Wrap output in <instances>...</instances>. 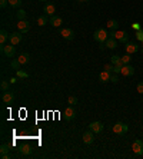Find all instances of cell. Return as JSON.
<instances>
[{"mask_svg": "<svg viewBox=\"0 0 143 159\" xmlns=\"http://www.w3.org/2000/svg\"><path fill=\"white\" fill-rule=\"evenodd\" d=\"M77 2H79V0H77Z\"/></svg>", "mask_w": 143, "mask_h": 159, "instance_id": "obj_45", "label": "cell"}, {"mask_svg": "<svg viewBox=\"0 0 143 159\" xmlns=\"http://www.w3.org/2000/svg\"><path fill=\"white\" fill-rule=\"evenodd\" d=\"M136 89H138V92H139V93H143V82L139 83V85H138V88H136Z\"/></svg>", "mask_w": 143, "mask_h": 159, "instance_id": "obj_38", "label": "cell"}, {"mask_svg": "<svg viewBox=\"0 0 143 159\" xmlns=\"http://www.w3.org/2000/svg\"><path fill=\"white\" fill-rule=\"evenodd\" d=\"M7 3H9V0H0V7L5 9L6 6H7Z\"/></svg>", "mask_w": 143, "mask_h": 159, "instance_id": "obj_36", "label": "cell"}, {"mask_svg": "<svg viewBox=\"0 0 143 159\" xmlns=\"http://www.w3.org/2000/svg\"><path fill=\"white\" fill-rule=\"evenodd\" d=\"M2 100L5 102V103H13V100H14V95L11 93L10 90H6L2 93Z\"/></svg>", "mask_w": 143, "mask_h": 159, "instance_id": "obj_10", "label": "cell"}, {"mask_svg": "<svg viewBox=\"0 0 143 159\" xmlns=\"http://www.w3.org/2000/svg\"><path fill=\"white\" fill-rule=\"evenodd\" d=\"M122 75H123V76H133V75H135V67H133L130 63H129V65H123Z\"/></svg>", "mask_w": 143, "mask_h": 159, "instance_id": "obj_11", "label": "cell"}, {"mask_svg": "<svg viewBox=\"0 0 143 159\" xmlns=\"http://www.w3.org/2000/svg\"><path fill=\"white\" fill-rule=\"evenodd\" d=\"M0 88H2V90H3V92L9 90V83L6 82V80H3V82H2V85H0Z\"/></svg>", "mask_w": 143, "mask_h": 159, "instance_id": "obj_34", "label": "cell"}, {"mask_svg": "<svg viewBox=\"0 0 143 159\" xmlns=\"http://www.w3.org/2000/svg\"><path fill=\"white\" fill-rule=\"evenodd\" d=\"M110 80H112L113 83H117V82H119V76H117V73H113V75L110 76Z\"/></svg>", "mask_w": 143, "mask_h": 159, "instance_id": "obj_35", "label": "cell"}, {"mask_svg": "<svg viewBox=\"0 0 143 159\" xmlns=\"http://www.w3.org/2000/svg\"><path fill=\"white\" fill-rule=\"evenodd\" d=\"M37 24H39V26H44V24H47V15H46V13L42 15V16H39Z\"/></svg>", "mask_w": 143, "mask_h": 159, "instance_id": "obj_21", "label": "cell"}, {"mask_svg": "<svg viewBox=\"0 0 143 159\" xmlns=\"http://www.w3.org/2000/svg\"><path fill=\"white\" fill-rule=\"evenodd\" d=\"M110 37H115L117 42H122V43H127V40H129V34L127 32H117V30H112L109 33Z\"/></svg>", "mask_w": 143, "mask_h": 159, "instance_id": "obj_1", "label": "cell"}, {"mask_svg": "<svg viewBox=\"0 0 143 159\" xmlns=\"http://www.w3.org/2000/svg\"><path fill=\"white\" fill-rule=\"evenodd\" d=\"M20 154H22V155H30V154H32V146H29V145L23 146V148L20 149Z\"/></svg>", "mask_w": 143, "mask_h": 159, "instance_id": "obj_24", "label": "cell"}, {"mask_svg": "<svg viewBox=\"0 0 143 159\" xmlns=\"http://www.w3.org/2000/svg\"><path fill=\"white\" fill-rule=\"evenodd\" d=\"M2 53L7 57H13L14 53H16V49H14V46L13 44H2Z\"/></svg>", "mask_w": 143, "mask_h": 159, "instance_id": "obj_4", "label": "cell"}, {"mask_svg": "<svg viewBox=\"0 0 143 159\" xmlns=\"http://www.w3.org/2000/svg\"><path fill=\"white\" fill-rule=\"evenodd\" d=\"M122 69H123V63H120V65H115L113 66V73H122Z\"/></svg>", "mask_w": 143, "mask_h": 159, "instance_id": "obj_30", "label": "cell"}, {"mask_svg": "<svg viewBox=\"0 0 143 159\" xmlns=\"http://www.w3.org/2000/svg\"><path fill=\"white\" fill-rule=\"evenodd\" d=\"M65 118H66V121H73L75 118H76V112H75V109L73 108H66V110H65Z\"/></svg>", "mask_w": 143, "mask_h": 159, "instance_id": "obj_14", "label": "cell"}, {"mask_svg": "<svg viewBox=\"0 0 143 159\" xmlns=\"http://www.w3.org/2000/svg\"><path fill=\"white\" fill-rule=\"evenodd\" d=\"M140 50H142V53H143V42H142V47H140Z\"/></svg>", "mask_w": 143, "mask_h": 159, "instance_id": "obj_42", "label": "cell"}, {"mask_svg": "<svg viewBox=\"0 0 143 159\" xmlns=\"http://www.w3.org/2000/svg\"><path fill=\"white\" fill-rule=\"evenodd\" d=\"M43 11L46 13V15H47V16H53V15H55V11H56L55 5H52V3H46Z\"/></svg>", "mask_w": 143, "mask_h": 159, "instance_id": "obj_18", "label": "cell"}, {"mask_svg": "<svg viewBox=\"0 0 143 159\" xmlns=\"http://www.w3.org/2000/svg\"><path fill=\"white\" fill-rule=\"evenodd\" d=\"M16 76L19 77V79H27V77H29V73L20 69V70H17V72H16Z\"/></svg>", "mask_w": 143, "mask_h": 159, "instance_id": "obj_23", "label": "cell"}, {"mask_svg": "<svg viewBox=\"0 0 143 159\" xmlns=\"http://www.w3.org/2000/svg\"><path fill=\"white\" fill-rule=\"evenodd\" d=\"M112 131L115 132L116 135H123V133H126V132L129 131V126H127V123L117 122V123H115V125L112 126Z\"/></svg>", "mask_w": 143, "mask_h": 159, "instance_id": "obj_3", "label": "cell"}, {"mask_svg": "<svg viewBox=\"0 0 143 159\" xmlns=\"http://www.w3.org/2000/svg\"><path fill=\"white\" fill-rule=\"evenodd\" d=\"M110 76H112V73L107 70H103V72H100V75H99V80L102 83H107L110 82Z\"/></svg>", "mask_w": 143, "mask_h": 159, "instance_id": "obj_15", "label": "cell"}, {"mask_svg": "<svg viewBox=\"0 0 143 159\" xmlns=\"http://www.w3.org/2000/svg\"><path fill=\"white\" fill-rule=\"evenodd\" d=\"M93 141H94V133L90 131V129L83 133V142L86 143V145H90V143H93Z\"/></svg>", "mask_w": 143, "mask_h": 159, "instance_id": "obj_7", "label": "cell"}, {"mask_svg": "<svg viewBox=\"0 0 143 159\" xmlns=\"http://www.w3.org/2000/svg\"><path fill=\"white\" fill-rule=\"evenodd\" d=\"M9 149H10V146L6 145V143H3V145L0 146V154H9Z\"/></svg>", "mask_w": 143, "mask_h": 159, "instance_id": "obj_29", "label": "cell"}, {"mask_svg": "<svg viewBox=\"0 0 143 159\" xmlns=\"http://www.w3.org/2000/svg\"><path fill=\"white\" fill-rule=\"evenodd\" d=\"M120 63H122V57H120V56H117V55L112 56V65L115 66V65H120Z\"/></svg>", "mask_w": 143, "mask_h": 159, "instance_id": "obj_25", "label": "cell"}, {"mask_svg": "<svg viewBox=\"0 0 143 159\" xmlns=\"http://www.w3.org/2000/svg\"><path fill=\"white\" fill-rule=\"evenodd\" d=\"M9 5L11 7H20L22 6V0H9Z\"/></svg>", "mask_w": 143, "mask_h": 159, "instance_id": "obj_28", "label": "cell"}, {"mask_svg": "<svg viewBox=\"0 0 143 159\" xmlns=\"http://www.w3.org/2000/svg\"><path fill=\"white\" fill-rule=\"evenodd\" d=\"M130 60H132V56L129 55V53H126V55L122 57V63H123V65H129Z\"/></svg>", "mask_w": 143, "mask_h": 159, "instance_id": "obj_26", "label": "cell"}, {"mask_svg": "<svg viewBox=\"0 0 143 159\" xmlns=\"http://www.w3.org/2000/svg\"><path fill=\"white\" fill-rule=\"evenodd\" d=\"M106 24H107V28H109L110 30H116V29L119 28V23L116 22V20H109Z\"/></svg>", "mask_w": 143, "mask_h": 159, "instance_id": "obj_22", "label": "cell"}, {"mask_svg": "<svg viewBox=\"0 0 143 159\" xmlns=\"http://www.w3.org/2000/svg\"><path fill=\"white\" fill-rule=\"evenodd\" d=\"M67 103L77 105V98H76V96H69V99H67Z\"/></svg>", "mask_w": 143, "mask_h": 159, "instance_id": "obj_32", "label": "cell"}, {"mask_svg": "<svg viewBox=\"0 0 143 159\" xmlns=\"http://www.w3.org/2000/svg\"><path fill=\"white\" fill-rule=\"evenodd\" d=\"M16 17L19 19V20H24V17H26V11L24 10H17V13H16Z\"/></svg>", "mask_w": 143, "mask_h": 159, "instance_id": "obj_27", "label": "cell"}, {"mask_svg": "<svg viewBox=\"0 0 143 159\" xmlns=\"http://www.w3.org/2000/svg\"><path fill=\"white\" fill-rule=\"evenodd\" d=\"M9 37H10V34L6 32V30H2V32H0V43L2 44H6V42L9 40Z\"/></svg>", "mask_w": 143, "mask_h": 159, "instance_id": "obj_20", "label": "cell"}, {"mask_svg": "<svg viewBox=\"0 0 143 159\" xmlns=\"http://www.w3.org/2000/svg\"><path fill=\"white\" fill-rule=\"evenodd\" d=\"M79 2H89V0H79Z\"/></svg>", "mask_w": 143, "mask_h": 159, "instance_id": "obj_43", "label": "cell"}, {"mask_svg": "<svg viewBox=\"0 0 143 159\" xmlns=\"http://www.w3.org/2000/svg\"><path fill=\"white\" fill-rule=\"evenodd\" d=\"M132 149L133 152H135V155H143V141H140V139H138V141H135L132 145Z\"/></svg>", "mask_w": 143, "mask_h": 159, "instance_id": "obj_5", "label": "cell"}, {"mask_svg": "<svg viewBox=\"0 0 143 159\" xmlns=\"http://www.w3.org/2000/svg\"><path fill=\"white\" fill-rule=\"evenodd\" d=\"M17 82V77H11L10 79V83H16Z\"/></svg>", "mask_w": 143, "mask_h": 159, "instance_id": "obj_41", "label": "cell"}, {"mask_svg": "<svg viewBox=\"0 0 143 159\" xmlns=\"http://www.w3.org/2000/svg\"><path fill=\"white\" fill-rule=\"evenodd\" d=\"M17 60H19L20 65H26V63H29V60H30V55H29V53H22V55L17 57Z\"/></svg>", "mask_w": 143, "mask_h": 159, "instance_id": "obj_19", "label": "cell"}, {"mask_svg": "<svg viewBox=\"0 0 143 159\" xmlns=\"http://www.w3.org/2000/svg\"><path fill=\"white\" fill-rule=\"evenodd\" d=\"M10 66L13 67V69H16V70H20V63H19V60H17V59H16V60L11 62Z\"/></svg>", "mask_w": 143, "mask_h": 159, "instance_id": "obj_31", "label": "cell"}, {"mask_svg": "<svg viewBox=\"0 0 143 159\" xmlns=\"http://www.w3.org/2000/svg\"><path fill=\"white\" fill-rule=\"evenodd\" d=\"M125 50H126V53H129V55H133V53H136L139 50V46L135 43H129L127 42L126 46H125Z\"/></svg>", "mask_w": 143, "mask_h": 159, "instance_id": "obj_13", "label": "cell"}, {"mask_svg": "<svg viewBox=\"0 0 143 159\" xmlns=\"http://www.w3.org/2000/svg\"><path fill=\"white\" fill-rule=\"evenodd\" d=\"M132 28H133V30H140V29H142V26H140L139 23H133Z\"/></svg>", "mask_w": 143, "mask_h": 159, "instance_id": "obj_37", "label": "cell"}, {"mask_svg": "<svg viewBox=\"0 0 143 159\" xmlns=\"http://www.w3.org/2000/svg\"><path fill=\"white\" fill-rule=\"evenodd\" d=\"M93 39L99 43H105L106 40L109 39V33L106 32L105 29H97L96 32L93 33Z\"/></svg>", "mask_w": 143, "mask_h": 159, "instance_id": "obj_2", "label": "cell"}, {"mask_svg": "<svg viewBox=\"0 0 143 159\" xmlns=\"http://www.w3.org/2000/svg\"><path fill=\"white\" fill-rule=\"evenodd\" d=\"M49 23L52 24V26H53V28H59L62 23H63V20H62L60 16H56V15H53V16H50Z\"/></svg>", "mask_w": 143, "mask_h": 159, "instance_id": "obj_12", "label": "cell"}, {"mask_svg": "<svg viewBox=\"0 0 143 159\" xmlns=\"http://www.w3.org/2000/svg\"><path fill=\"white\" fill-rule=\"evenodd\" d=\"M60 34L65 39H67V40H72V39L75 37V32H73L72 29H63V30L60 32Z\"/></svg>", "mask_w": 143, "mask_h": 159, "instance_id": "obj_17", "label": "cell"}, {"mask_svg": "<svg viewBox=\"0 0 143 159\" xmlns=\"http://www.w3.org/2000/svg\"><path fill=\"white\" fill-rule=\"evenodd\" d=\"M105 46L107 49H116V47H117V40H116L115 37H110L109 36V39L105 42Z\"/></svg>", "mask_w": 143, "mask_h": 159, "instance_id": "obj_16", "label": "cell"}, {"mask_svg": "<svg viewBox=\"0 0 143 159\" xmlns=\"http://www.w3.org/2000/svg\"><path fill=\"white\" fill-rule=\"evenodd\" d=\"M0 156H2V159H9V158H10V155H9V154H2Z\"/></svg>", "mask_w": 143, "mask_h": 159, "instance_id": "obj_40", "label": "cell"}, {"mask_svg": "<svg viewBox=\"0 0 143 159\" xmlns=\"http://www.w3.org/2000/svg\"><path fill=\"white\" fill-rule=\"evenodd\" d=\"M9 42H10L13 46H16V44L20 43V42H22V34H20V32L11 33L10 37H9Z\"/></svg>", "mask_w": 143, "mask_h": 159, "instance_id": "obj_9", "label": "cell"}, {"mask_svg": "<svg viewBox=\"0 0 143 159\" xmlns=\"http://www.w3.org/2000/svg\"><path fill=\"white\" fill-rule=\"evenodd\" d=\"M136 39L140 40V42H143V30L142 29H140V30H136Z\"/></svg>", "mask_w": 143, "mask_h": 159, "instance_id": "obj_33", "label": "cell"}, {"mask_svg": "<svg viewBox=\"0 0 143 159\" xmlns=\"http://www.w3.org/2000/svg\"><path fill=\"white\" fill-rule=\"evenodd\" d=\"M105 70H107V72H113V65H106V66H105Z\"/></svg>", "mask_w": 143, "mask_h": 159, "instance_id": "obj_39", "label": "cell"}, {"mask_svg": "<svg viewBox=\"0 0 143 159\" xmlns=\"http://www.w3.org/2000/svg\"><path fill=\"white\" fill-rule=\"evenodd\" d=\"M89 129L93 132V133H100V132L103 131V123L102 122H92L89 125Z\"/></svg>", "mask_w": 143, "mask_h": 159, "instance_id": "obj_6", "label": "cell"}, {"mask_svg": "<svg viewBox=\"0 0 143 159\" xmlns=\"http://www.w3.org/2000/svg\"><path fill=\"white\" fill-rule=\"evenodd\" d=\"M40 2H47V0H40Z\"/></svg>", "mask_w": 143, "mask_h": 159, "instance_id": "obj_44", "label": "cell"}, {"mask_svg": "<svg viewBox=\"0 0 143 159\" xmlns=\"http://www.w3.org/2000/svg\"><path fill=\"white\" fill-rule=\"evenodd\" d=\"M17 29H19V32L20 33H27L29 29H30V23L26 22V20H19V23H17Z\"/></svg>", "mask_w": 143, "mask_h": 159, "instance_id": "obj_8", "label": "cell"}]
</instances>
